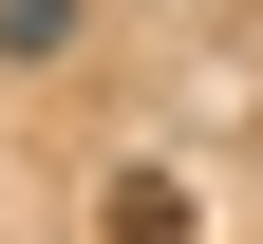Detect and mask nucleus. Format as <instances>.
<instances>
[{"mask_svg":"<svg viewBox=\"0 0 263 244\" xmlns=\"http://www.w3.org/2000/svg\"><path fill=\"white\" fill-rule=\"evenodd\" d=\"M113 244H188V188H170V169H132V188H113Z\"/></svg>","mask_w":263,"mask_h":244,"instance_id":"nucleus-1","label":"nucleus"},{"mask_svg":"<svg viewBox=\"0 0 263 244\" xmlns=\"http://www.w3.org/2000/svg\"><path fill=\"white\" fill-rule=\"evenodd\" d=\"M76 19L94 0H0V57H76Z\"/></svg>","mask_w":263,"mask_h":244,"instance_id":"nucleus-2","label":"nucleus"}]
</instances>
